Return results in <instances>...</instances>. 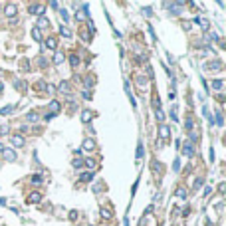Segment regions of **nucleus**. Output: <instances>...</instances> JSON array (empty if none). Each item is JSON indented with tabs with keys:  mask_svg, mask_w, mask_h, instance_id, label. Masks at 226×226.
I'll return each instance as SVG.
<instances>
[{
	"mask_svg": "<svg viewBox=\"0 0 226 226\" xmlns=\"http://www.w3.org/2000/svg\"><path fill=\"white\" fill-rule=\"evenodd\" d=\"M44 46L48 48V50H56L58 48V38L56 36H48V38L44 40Z\"/></svg>",
	"mask_w": 226,
	"mask_h": 226,
	"instance_id": "nucleus-1",
	"label": "nucleus"
},
{
	"mask_svg": "<svg viewBox=\"0 0 226 226\" xmlns=\"http://www.w3.org/2000/svg\"><path fill=\"white\" fill-rule=\"evenodd\" d=\"M30 12L42 18V16H44V12H46V6H44V4H32V6H30Z\"/></svg>",
	"mask_w": 226,
	"mask_h": 226,
	"instance_id": "nucleus-2",
	"label": "nucleus"
},
{
	"mask_svg": "<svg viewBox=\"0 0 226 226\" xmlns=\"http://www.w3.org/2000/svg\"><path fill=\"white\" fill-rule=\"evenodd\" d=\"M10 141H12V145H14V147H24V143H26V139H24L20 133H18V135H12Z\"/></svg>",
	"mask_w": 226,
	"mask_h": 226,
	"instance_id": "nucleus-3",
	"label": "nucleus"
},
{
	"mask_svg": "<svg viewBox=\"0 0 226 226\" xmlns=\"http://www.w3.org/2000/svg\"><path fill=\"white\" fill-rule=\"evenodd\" d=\"M2 155H4V159H6L8 163H14V161H16V151H14V149H4Z\"/></svg>",
	"mask_w": 226,
	"mask_h": 226,
	"instance_id": "nucleus-4",
	"label": "nucleus"
},
{
	"mask_svg": "<svg viewBox=\"0 0 226 226\" xmlns=\"http://www.w3.org/2000/svg\"><path fill=\"white\" fill-rule=\"evenodd\" d=\"M60 109H62V107H60V101L52 99V103H50V115H52V117H54V115H58V113H60Z\"/></svg>",
	"mask_w": 226,
	"mask_h": 226,
	"instance_id": "nucleus-5",
	"label": "nucleus"
},
{
	"mask_svg": "<svg viewBox=\"0 0 226 226\" xmlns=\"http://www.w3.org/2000/svg\"><path fill=\"white\" fill-rule=\"evenodd\" d=\"M36 28H38V30H46V28H50V20H48L46 16H42V18L38 20V24H36Z\"/></svg>",
	"mask_w": 226,
	"mask_h": 226,
	"instance_id": "nucleus-6",
	"label": "nucleus"
},
{
	"mask_svg": "<svg viewBox=\"0 0 226 226\" xmlns=\"http://www.w3.org/2000/svg\"><path fill=\"white\" fill-rule=\"evenodd\" d=\"M16 6H14V4H8V6H6V8H4V14H6V16H8V18H14V16H16Z\"/></svg>",
	"mask_w": 226,
	"mask_h": 226,
	"instance_id": "nucleus-7",
	"label": "nucleus"
},
{
	"mask_svg": "<svg viewBox=\"0 0 226 226\" xmlns=\"http://www.w3.org/2000/svg\"><path fill=\"white\" fill-rule=\"evenodd\" d=\"M83 149H85V151H93V149H95V141L89 139V137L83 139Z\"/></svg>",
	"mask_w": 226,
	"mask_h": 226,
	"instance_id": "nucleus-8",
	"label": "nucleus"
},
{
	"mask_svg": "<svg viewBox=\"0 0 226 226\" xmlns=\"http://www.w3.org/2000/svg\"><path fill=\"white\" fill-rule=\"evenodd\" d=\"M56 89H58V91H62V93H69V83L66 81V79H64V81H60V85H58Z\"/></svg>",
	"mask_w": 226,
	"mask_h": 226,
	"instance_id": "nucleus-9",
	"label": "nucleus"
},
{
	"mask_svg": "<svg viewBox=\"0 0 226 226\" xmlns=\"http://www.w3.org/2000/svg\"><path fill=\"white\" fill-rule=\"evenodd\" d=\"M210 85H212V89L220 91L222 87H224V81H222V79H212V81H210Z\"/></svg>",
	"mask_w": 226,
	"mask_h": 226,
	"instance_id": "nucleus-10",
	"label": "nucleus"
},
{
	"mask_svg": "<svg viewBox=\"0 0 226 226\" xmlns=\"http://www.w3.org/2000/svg\"><path fill=\"white\" fill-rule=\"evenodd\" d=\"M40 200H42V194H40V192H32V194L28 196V202H32V204L40 202Z\"/></svg>",
	"mask_w": 226,
	"mask_h": 226,
	"instance_id": "nucleus-11",
	"label": "nucleus"
},
{
	"mask_svg": "<svg viewBox=\"0 0 226 226\" xmlns=\"http://www.w3.org/2000/svg\"><path fill=\"white\" fill-rule=\"evenodd\" d=\"M38 119H40V115H38L36 111H30L28 115H26V121H28V123H36Z\"/></svg>",
	"mask_w": 226,
	"mask_h": 226,
	"instance_id": "nucleus-12",
	"label": "nucleus"
},
{
	"mask_svg": "<svg viewBox=\"0 0 226 226\" xmlns=\"http://www.w3.org/2000/svg\"><path fill=\"white\" fill-rule=\"evenodd\" d=\"M159 135L163 137V139H165V137H169L171 135V129L167 127V125H161V127H159Z\"/></svg>",
	"mask_w": 226,
	"mask_h": 226,
	"instance_id": "nucleus-13",
	"label": "nucleus"
},
{
	"mask_svg": "<svg viewBox=\"0 0 226 226\" xmlns=\"http://www.w3.org/2000/svg\"><path fill=\"white\" fill-rule=\"evenodd\" d=\"M206 68H208V69H222V62H218V60H214V62L206 64Z\"/></svg>",
	"mask_w": 226,
	"mask_h": 226,
	"instance_id": "nucleus-14",
	"label": "nucleus"
},
{
	"mask_svg": "<svg viewBox=\"0 0 226 226\" xmlns=\"http://www.w3.org/2000/svg\"><path fill=\"white\" fill-rule=\"evenodd\" d=\"M64 60H66L64 52H56V56H54V64H56V66H60V64H62Z\"/></svg>",
	"mask_w": 226,
	"mask_h": 226,
	"instance_id": "nucleus-15",
	"label": "nucleus"
},
{
	"mask_svg": "<svg viewBox=\"0 0 226 226\" xmlns=\"http://www.w3.org/2000/svg\"><path fill=\"white\" fill-rule=\"evenodd\" d=\"M60 34L64 36V38H71V30H69L68 26H60Z\"/></svg>",
	"mask_w": 226,
	"mask_h": 226,
	"instance_id": "nucleus-16",
	"label": "nucleus"
},
{
	"mask_svg": "<svg viewBox=\"0 0 226 226\" xmlns=\"http://www.w3.org/2000/svg\"><path fill=\"white\" fill-rule=\"evenodd\" d=\"M83 83H85V87H83V89H89V87H93V83H95V78H93V76H87Z\"/></svg>",
	"mask_w": 226,
	"mask_h": 226,
	"instance_id": "nucleus-17",
	"label": "nucleus"
},
{
	"mask_svg": "<svg viewBox=\"0 0 226 226\" xmlns=\"http://www.w3.org/2000/svg\"><path fill=\"white\" fill-rule=\"evenodd\" d=\"M182 155H184V157H192V145L191 143H186V145L182 147Z\"/></svg>",
	"mask_w": 226,
	"mask_h": 226,
	"instance_id": "nucleus-18",
	"label": "nucleus"
},
{
	"mask_svg": "<svg viewBox=\"0 0 226 226\" xmlns=\"http://www.w3.org/2000/svg\"><path fill=\"white\" fill-rule=\"evenodd\" d=\"M175 196H177L179 200H184V198H186V191H184V189H177V191H175Z\"/></svg>",
	"mask_w": 226,
	"mask_h": 226,
	"instance_id": "nucleus-19",
	"label": "nucleus"
},
{
	"mask_svg": "<svg viewBox=\"0 0 226 226\" xmlns=\"http://www.w3.org/2000/svg\"><path fill=\"white\" fill-rule=\"evenodd\" d=\"M99 212H101V216L105 218V220H109V218H111V210H109L107 206H103V208H99Z\"/></svg>",
	"mask_w": 226,
	"mask_h": 226,
	"instance_id": "nucleus-20",
	"label": "nucleus"
},
{
	"mask_svg": "<svg viewBox=\"0 0 226 226\" xmlns=\"http://www.w3.org/2000/svg\"><path fill=\"white\" fill-rule=\"evenodd\" d=\"M14 109H16V105H6V107L0 109V115H8V113H12Z\"/></svg>",
	"mask_w": 226,
	"mask_h": 226,
	"instance_id": "nucleus-21",
	"label": "nucleus"
},
{
	"mask_svg": "<svg viewBox=\"0 0 226 226\" xmlns=\"http://www.w3.org/2000/svg\"><path fill=\"white\" fill-rule=\"evenodd\" d=\"M202 182H204V179H202V177H198V179H194V182H192V189H194V191H198V189L202 186Z\"/></svg>",
	"mask_w": 226,
	"mask_h": 226,
	"instance_id": "nucleus-22",
	"label": "nucleus"
},
{
	"mask_svg": "<svg viewBox=\"0 0 226 226\" xmlns=\"http://www.w3.org/2000/svg\"><path fill=\"white\" fill-rule=\"evenodd\" d=\"M91 117H93V113H91L89 109H85V111L81 113V119H83L85 123H87V121H91Z\"/></svg>",
	"mask_w": 226,
	"mask_h": 226,
	"instance_id": "nucleus-23",
	"label": "nucleus"
},
{
	"mask_svg": "<svg viewBox=\"0 0 226 226\" xmlns=\"http://www.w3.org/2000/svg\"><path fill=\"white\" fill-rule=\"evenodd\" d=\"M69 64H71L73 68H78V66H79V56H76V54H71V56H69Z\"/></svg>",
	"mask_w": 226,
	"mask_h": 226,
	"instance_id": "nucleus-24",
	"label": "nucleus"
},
{
	"mask_svg": "<svg viewBox=\"0 0 226 226\" xmlns=\"http://www.w3.org/2000/svg\"><path fill=\"white\" fill-rule=\"evenodd\" d=\"M32 38H34L36 42H40V40H42V32H40L38 28H34V30H32Z\"/></svg>",
	"mask_w": 226,
	"mask_h": 226,
	"instance_id": "nucleus-25",
	"label": "nucleus"
},
{
	"mask_svg": "<svg viewBox=\"0 0 226 226\" xmlns=\"http://www.w3.org/2000/svg\"><path fill=\"white\" fill-rule=\"evenodd\" d=\"M155 115H157V119L161 121V125H163V121H165V111H163V109H155Z\"/></svg>",
	"mask_w": 226,
	"mask_h": 226,
	"instance_id": "nucleus-26",
	"label": "nucleus"
},
{
	"mask_svg": "<svg viewBox=\"0 0 226 226\" xmlns=\"http://www.w3.org/2000/svg\"><path fill=\"white\" fill-rule=\"evenodd\" d=\"M83 165H85L87 169H95V161H93V159H83Z\"/></svg>",
	"mask_w": 226,
	"mask_h": 226,
	"instance_id": "nucleus-27",
	"label": "nucleus"
},
{
	"mask_svg": "<svg viewBox=\"0 0 226 226\" xmlns=\"http://www.w3.org/2000/svg\"><path fill=\"white\" fill-rule=\"evenodd\" d=\"M216 125H218V127L224 125V117H222V113L220 111H216Z\"/></svg>",
	"mask_w": 226,
	"mask_h": 226,
	"instance_id": "nucleus-28",
	"label": "nucleus"
},
{
	"mask_svg": "<svg viewBox=\"0 0 226 226\" xmlns=\"http://www.w3.org/2000/svg\"><path fill=\"white\" fill-rule=\"evenodd\" d=\"M91 179H93V173H91V171H89V173H83V175H81V182H83V181L89 182Z\"/></svg>",
	"mask_w": 226,
	"mask_h": 226,
	"instance_id": "nucleus-29",
	"label": "nucleus"
},
{
	"mask_svg": "<svg viewBox=\"0 0 226 226\" xmlns=\"http://www.w3.org/2000/svg\"><path fill=\"white\" fill-rule=\"evenodd\" d=\"M42 175H32V184H42Z\"/></svg>",
	"mask_w": 226,
	"mask_h": 226,
	"instance_id": "nucleus-30",
	"label": "nucleus"
},
{
	"mask_svg": "<svg viewBox=\"0 0 226 226\" xmlns=\"http://www.w3.org/2000/svg\"><path fill=\"white\" fill-rule=\"evenodd\" d=\"M153 173H155V175L161 173V163H159V161H153Z\"/></svg>",
	"mask_w": 226,
	"mask_h": 226,
	"instance_id": "nucleus-31",
	"label": "nucleus"
},
{
	"mask_svg": "<svg viewBox=\"0 0 226 226\" xmlns=\"http://www.w3.org/2000/svg\"><path fill=\"white\" fill-rule=\"evenodd\" d=\"M173 171H181V159H175V163H173Z\"/></svg>",
	"mask_w": 226,
	"mask_h": 226,
	"instance_id": "nucleus-32",
	"label": "nucleus"
},
{
	"mask_svg": "<svg viewBox=\"0 0 226 226\" xmlns=\"http://www.w3.org/2000/svg\"><path fill=\"white\" fill-rule=\"evenodd\" d=\"M171 119L179 123V115H177V107H173V111H171Z\"/></svg>",
	"mask_w": 226,
	"mask_h": 226,
	"instance_id": "nucleus-33",
	"label": "nucleus"
},
{
	"mask_svg": "<svg viewBox=\"0 0 226 226\" xmlns=\"http://www.w3.org/2000/svg\"><path fill=\"white\" fill-rule=\"evenodd\" d=\"M141 157H143V143L137 145V159H141Z\"/></svg>",
	"mask_w": 226,
	"mask_h": 226,
	"instance_id": "nucleus-34",
	"label": "nucleus"
},
{
	"mask_svg": "<svg viewBox=\"0 0 226 226\" xmlns=\"http://www.w3.org/2000/svg\"><path fill=\"white\" fill-rule=\"evenodd\" d=\"M71 165H73L76 169H79V167H83V159H76V161H73Z\"/></svg>",
	"mask_w": 226,
	"mask_h": 226,
	"instance_id": "nucleus-35",
	"label": "nucleus"
},
{
	"mask_svg": "<svg viewBox=\"0 0 226 226\" xmlns=\"http://www.w3.org/2000/svg\"><path fill=\"white\" fill-rule=\"evenodd\" d=\"M60 16L64 18V22H68V20H69V14H68V10H60Z\"/></svg>",
	"mask_w": 226,
	"mask_h": 226,
	"instance_id": "nucleus-36",
	"label": "nucleus"
},
{
	"mask_svg": "<svg viewBox=\"0 0 226 226\" xmlns=\"http://www.w3.org/2000/svg\"><path fill=\"white\" fill-rule=\"evenodd\" d=\"M76 18H78L79 22H81V20L85 18V12H83V10H78V14H76Z\"/></svg>",
	"mask_w": 226,
	"mask_h": 226,
	"instance_id": "nucleus-37",
	"label": "nucleus"
},
{
	"mask_svg": "<svg viewBox=\"0 0 226 226\" xmlns=\"http://www.w3.org/2000/svg\"><path fill=\"white\" fill-rule=\"evenodd\" d=\"M208 40H212V42H218L220 38H218V34H214V32H210V34H208Z\"/></svg>",
	"mask_w": 226,
	"mask_h": 226,
	"instance_id": "nucleus-38",
	"label": "nucleus"
},
{
	"mask_svg": "<svg viewBox=\"0 0 226 226\" xmlns=\"http://www.w3.org/2000/svg\"><path fill=\"white\" fill-rule=\"evenodd\" d=\"M81 97H83V99H89V97H91V93H89L87 89H85V91H81Z\"/></svg>",
	"mask_w": 226,
	"mask_h": 226,
	"instance_id": "nucleus-39",
	"label": "nucleus"
},
{
	"mask_svg": "<svg viewBox=\"0 0 226 226\" xmlns=\"http://www.w3.org/2000/svg\"><path fill=\"white\" fill-rule=\"evenodd\" d=\"M143 14H145V16H153V12H151L149 6H147V8H143Z\"/></svg>",
	"mask_w": 226,
	"mask_h": 226,
	"instance_id": "nucleus-40",
	"label": "nucleus"
},
{
	"mask_svg": "<svg viewBox=\"0 0 226 226\" xmlns=\"http://www.w3.org/2000/svg\"><path fill=\"white\" fill-rule=\"evenodd\" d=\"M184 125H186V129H189V131H192V127H194V125H192V119H189Z\"/></svg>",
	"mask_w": 226,
	"mask_h": 226,
	"instance_id": "nucleus-41",
	"label": "nucleus"
},
{
	"mask_svg": "<svg viewBox=\"0 0 226 226\" xmlns=\"http://www.w3.org/2000/svg\"><path fill=\"white\" fill-rule=\"evenodd\" d=\"M46 64H48V62H46V60H44V58H40V60H38V66H40V68H44V66H46Z\"/></svg>",
	"mask_w": 226,
	"mask_h": 226,
	"instance_id": "nucleus-42",
	"label": "nucleus"
},
{
	"mask_svg": "<svg viewBox=\"0 0 226 226\" xmlns=\"http://www.w3.org/2000/svg\"><path fill=\"white\" fill-rule=\"evenodd\" d=\"M46 89L50 91V93H54V91H56V85H54V83H52V85H46Z\"/></svg>",
	"mask_w": 226,
	"mask_h": 226,
	"instance_id": "nucleus-43",
	"label": "nucleus"
},
{
	"mask_svg": "<svg viewBox=\"0 0 226 226\" xmlns=\"http://www.w3.org/2000/svg\"><path fill=\"white\" fill-rule=\"evenodd\" d=\"M76 218H78V212H76V210H71V212H69V220H76Z\"/></svg>",
	"mask_w": 226,
	"mask_h": 226,
	"instance_id": "nucleus-44",
	"label": "nucleus"
},
{
	"mask_svg": "<svg viewBox=\"0 0 226 226\" xmlns=\"http://www.w3.org/2000/svg\"><path fill=\"white\" fill-rule=\"evenodd\" d=\"M2 151H4V145H2V143H0V153H2Z\"/></svg>",
	"mask_w": 226,
	"mask_h": 226,
	"instance_id": "nucleus-45",
	"label": "nucleus"
},
{
	"mask_svg": "<svg viewBox=\"0 0 226 226\" xmlns=\"http://www.w3.org/2000/svg\"><path fill=\"white\" fill-rule=\"evenodd\" d=\"M0 12H2V4H0Z\"/></svg>",
	"mask_w": 226,
	"mask_h": 226,
	"instance_id": "nucleus-46",
	"label": "nucleus"
}]
</instances>
